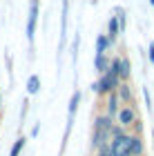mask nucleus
I'll return each instance as SVG.
<instances>
[{"instance_id":"obj_1","label":"nucleus","mask_w":154,"mask_h":156,"mask_svg":"<svg viewBox=\"0 0 154 156\" xmlns=\"http://www.w3.org/2000/svg\"><path fill=\"white\" fill-rule=\"evenodd\" d=\"M130 145H132V136H123V134H118V136L112 140V156H132L130 154Z\"/></svg>"},{"instance_id":"obj_2","label":"nucleus","mask_w":154,"mask_h":156,"mask_svg":"<svg viewBox=\"0 0 154 156\" xmlns=\"http://www.w3.org/2000/svg\"><path fill=\"white\" fill-rule=\"evenodd\" d=\"M36 20H38V0H31L29 20H27V38L29 40H34V34H36Z\"/></svg>"},{"instance_id":"obj_3","label":"nucleus","mask_w":154,"mask_h":156,"mask_svg":"<svg viewBox=\"0 0 154 156\" xmlns=\"http://www.w3.org/2000/svg\"><path fill=\"white\" fill-rule=\"evenodd\" d=\"M118 83V76L116 74H112V72H105L103 74V78L98 83H96V89L101 91V94H105V91H109L112 87H114V85Z\"/></svg>"},{"instance_id":"obj_4","label":"nucleus","mask_w":154,"mask_h":156,"mask_svg":"<svg viewBox=\"0 0 154 156\" xmlns=\"http://www.w3.org/2000/svg\"><path fill=\"white\" fill-rule=\"evenodd\" d=\"M118 123H121V125H132V123H134V109L123 107L121 112H118Z\"/></svg>"},{"instance_id":"obj_5","label":"nucleus","mask_w":154,"mask_h":156,"mask_svg":"<svg viewBox=\"0 0 154 156\" xmlns=\"http://www.w3.org/2000/svg\"><path fill=\"white\" fill-rule=\"evenodd\" d=\"M38 89H40V78L34 74V76H29V80H27V91H29V94H38Z\"/></svg>"},{"instance_id":"obj_6","label":"nucleus","mask_w":154,"mask_h":156,"mask_svg":"<svg viewBox=\"0 0 154 156\" xmlns=\"http://www.w3.org/2000/svg\"><path fill=\"white\" fill-rule=\"evenodd\" d=\"M116 72H118L121 78H125V76L130 74V62L127 60H116Z\"/></svg>"},{"instance_id":"obj_7","label":"nucleus","mask_w":154,"mask_h":156,"mask_svg":"<svg viewBox=\"0 0 154 156\" xmlns=\"http://www.w3.org/2000/svg\"><path fill=\"white\" fill-rule=\"evenodd\" d=\"M78 103H81V91H74L72 101H69V116L76 114V109H78Z\"/></svg>"},{"instance_id":"obj_8","label":"nucleus","mask_w":154,"mask_h":156,"mask_svg":"<svg viewBox=\"0 0 154 156\" xmlns=\"http://www.w3.org/2000/svg\"><path fill=\"white\" fill-rule=\"evenodd\" d=\"M121 34V29H118V16H112V20H109V36L114 38V36H118Z\"/></svg>"},{"instance_id":"obj_9","label":"nucleus","mask_w":154,"mask_h":156,"mask_svg":"<svg viewBox=\"0 0 154 156\" xmlns=\"http://www.w3.org/2000/svg\"><path fill=\"white\" fill-rule=\"evenodd\" d=\"M141 150H143L141 140H138V138H132V145H130V154H134V156H138V154H141Z\"/></svg>"},{"instance_id":"obj_10","label":"nucleus","mask_w":154,"mask_h":156,"mask_svg":"<svg viewBox=\"0 0 154 156\" xmlns=\"http://www.w3.org/2000/svg\"><path fill=\"white\" fill-rule=\"evenodd\" d=\"M23 147H25V138H20V140H16V145L11 147V152H9V156H18L20 152H23Z\"/></svg>"},{"instance_id":"obj_11","label":"nucleus","mask_w":154,"mask_h":156,"mask_svg":"<svg viewBox=\"0 0 154 156\" xmlns=\"http://www.w3.org/2000/svg\"><path fill=\"white\" fill-rule=\"evenodd\" d=\"M78 42H81V38L76 36V38H74V45H72V60L78 58Z\"/></svg>"},{"instance_id":"obj_12","label":"nucleus","mask_w":154,"mask_h":156,"mask_svg":"<svg viewBox=\"0 0 154 156\" xmlns=\"http://www.w3.org/2000/svg\"><path fill=\"white\" fill-rule=\"evenodd\" d=\"M107 109H109V114H114V112H116V96H112V98H109Z\"/></svg>"},{"instance_id":"obj_13","label":"nucleus","mask_w":154,"mask_h":156,"mask_svg":"<svg viewBox=\"0 0 154 156\" xmlns=\"http://www.w3.org/2000/svg\"><path fill=\"white\" fill-rule=\"evenodd\" d=\"M150 62H154V45H150Z\"/></svg>"},{"instance_id":"obj_14","label":"nucleus","mask_w":154,"mask_h":156,"mask_svg":"<svg viewBox=\"0 0 154 156\" xmlns=\"http://www.w3.org/2000/svg\"><path fill=\"white\" fill-rule=\"evenodd\" d=\"M98 156H112V152H107V150H105V147H103V150L98 152Z\"/></svg>"},{"instance_id":"obj_15","label":"nucleus","mask_w":154,"mask_h":156,"mask_svg":"<svg viewBox=\"0 0 154 156\" xmlns=\"http://www.w3.org/2000/svg\"><path fill=\"white\" fill-rule=\"evenodd\" d=\"M150 5H152V7H154V0H150Z\"/></svg>"}]
</instances>
